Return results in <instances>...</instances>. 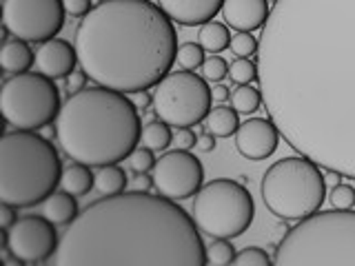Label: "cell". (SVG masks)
<instances>
[{
  "label": "cell",
  "mask_w": 355,
  "mask_h": 266,
  "mask_svg": "<svg viewBox=\"0 0 355 266\" xmlns=\"http://www.w3.org/2000/svg\"><path fill=\"white\" fill-rule=\"evenodd\" d=\"M258 85L288 147L355 180V0H275Z\"/></svg>",
  "instance_id": "6da1fadb"
},
{
  "label": "cell",
  "mask_w": 355,
  "mask_h": 266,
  "mask_svg": "<svg viewBox=\"0 0 355 266\" xmlns=\"http://www.w3.org/2000/svg\"><path fill=\"white\" fill-rule=\"evenodd\" d=\"M53 266H205L196 220L164 195L122 191L87 204L51 255Z\"/></svg>",
  "instance_id": "7a4b0ae2"
},
{
  "label": "cell",
  "mask_w": 355,
  "mask_h": 266,
  "mask_svg": "<svg viewBox=\"0 0 355 266\" xmlns=\"http://www.w3.org/2000/svg\"><path fill=\"white\" fill-rule=\"evenodd\" d=\"M73 47L92 82L140 94L171 73L178 33L151 0H103L80 20Z\"/></svg>",
  "instance_id": "3957f363"
},
{
  "label": "cell",
  "mask_w": 355,
  "mask_h": 266,
  "mask_svg": "<svg viewBox=\"0 0 355 266\" xmlns=\"http://www.w3.org/2000/svg\"><path fill=\"white\" fill-rule=\"evenodd\" d=\"M140 136L136 103L107 87H85L69 94L55 118V138L64 155L92 169L129 160Z\"/></svg>",
  "instance_id": "277c9868"
},
{
  "label": "cell",
  "mask_w": 355,
  "mask_h": 266,
  "mask_svg": "<svg viewBox=\"0 0 355 266\" xmlns=\"http://www.w3.org/2000/svg\"><path fill=\"white\" fill-rule=\"evenodd\" d=\"M62 162L53 144L36 131H7L0 140V202L29 209L55 193Z\"/></svg>",
  "instance_id": "5b68a950"
},
{
  "label": "cell",
  "mask_w": 355,
  "mask_h": 266,
  "mask_svg": "<svg viewBox=\"0 0 355 266\" xmlns=\"http://www.w3.org/2000/svg\"><path fill=\"white\" fill-rule=\"evenodd\" d=\"M277 266H355V211H315L284 233L273 255Z\"/></svg>",
  "instance_id": "8992f818"
},
{
  "label": "cell",
  "mask_w": 355,
  "mask_h": 266,
  "mask_svg": "<svg viewBox=\"0 0 355 266\" xmlns=\"http://www.w3.org/2000/svg\"><path fill=\"white\" fill-rule=\"evenodd\" d=\"M264 206L284 222H300L320 211L327 200L322 166L304 155L282 158L264 171L260 182Z\"/></svg>",
  "instance_id": "52a82bcc"
},
{
  "label": "cell",
  "mask_w": 355,
  "mask_h": 266,
  "mask_svg": "<svg viewBox=\"0 0 355 266\" xmlns=\"http://www.w3.org/2000/svg\"><path fill=\"white\" fill-rule=\"evenodd\" d=\"M191 213L198 229L207 236L233 240L251 227L255 204L242 182L211 180L196 193Z\"/></svg>",
  "instance_id": "ba28073f"
},
{
  "label": "cell",
  "mask_w": 355,
  "mask_h": 266,
  "mask_svg": "<svg viewBox=\"0 0 355 266\" xmlns=\"http://www.w3.org/2000/svg\"><path fill=\"white\" fill-rule=\"evenodd\" d=\"M0 109L9 127L38 131L58 118L60 91L51 78L42 73H14L0 89Z\"/></svg>",
  "instance_id": "9c48e42d"
},
{
  "label": "cell",
  "mask_w": 355,
  "mask_h": 266,
  "mask_svg": "<svg viewBox=\"0 0 355 266\" xmlns=\"http://www.w3.org/2000/svg\"><path fill=\"white\" fill-rule=\"evenodd\" d=\"M153 114L171 127H193L200 125L211 111V89L205 78L193 71H171L155 85L153 91Z\"/></svg>",
  "instance_id": "30bf717a"
},
{
  "label": "cell",
  "mask_w": 355,
  "mask_h": 266,
  "mask_svg": "<svg viewBox=\"0 0 355 266\" xmlns=\"http://www.w3.org/2000/svg\"><path fill=\"white\" fill-rule=\"evenodd\" d=\"M62 0H5V31L25 42H47L64 27Z\"/></svg>",
  "instance_id": "8fae6325"
},
{
  "label": "cell",
  "mask_w": 355,
  "mask_h": 266,
  "mask_svg": "<svg viewBox=\"0 0 355 266\" xmlns=\"http://www.w3.org/2000/svg\"><path fill=\"white\" fill-rule=\"evenodd\" d=\"M153 186L160 195L169 200H187L202 188L205 169L193 153L184 149L166 151L160 160H155L151 171Z\"/></svg>",
  "instance_id": "7c38bea8"
},
{
  "label": "cell",
  "mask_w": 355,
  "mask_h": 266,
  "mask_svg": "<svg viewBox=\"0 0 355 266\" xmlns=\"http://www.w3.org/2000/svg\"><path fill=\"white\" fill-rule=\"evenodd\" d=\"M58 244L60 240L55 233V224L44 215L18 218L7 229V251L11 258L22 264H42L51 260Z\"/></svg>",
  "instance_id": "4fadbf2b"
},
{
  "label": "cell",
  "mask_w": 355,
  "mask_h": 266,
  "mask_svg": "<svg viewBox=\"0 0 355 266\" xmlns=\"http://www.w3.org/2000/svg\"><path fill=\"white\" fill-rule=\"evenodd\" d=\"M277 142H280V129L271 118H251L240 122L236 131V149L249 160H266L277 149Z\"/></svg>",
  "instance_id": "5bb4252c"
},
{
  "label": "cell",
  "mask_w": 355,
  "mask_h": 266,
  "mask_svg": "<svg viewBox=\"0 0 355 266\" xmlns=\"http://www.w3.org/2000/svg\"><path fill=\"white\" fill-rule=\"evenodd\" d=\"M78 51L69 42L62 38H51L42 42V47L36 53V66L42 76L51 78V80H60L67 78L71 71H76Z\"/></svg>",
  "instance_id": "9a60e30c"
},
{
  "label": "cell",
  "mask_w": 355,
  "mask_h": 266,
  "mask_svg": "<svg viewBox=\"0 0 355 266\" xmlns=\"http://www.w3.org/2000/svg\"><path fill=\"white\" fill-rule=\"evenodd\" d=\"M158 5L178 25L196 27L214 20L222 11L225 0H158Z\"/></svg>",
  "instance_id": "2e32d148"
},
{
  "label": "cell",
  "mask_w": 355,
  "mask_h": 266,
  "mask_svg": "<svg viewBox=\"0 0 355 266\" xmlns=\"http://www.w3.org/2000/svg\"><path fill=\"white\" fill-rule=\"evenodd\" d=\"M271 16V7L266 0H225L222 18L236 31H255L266 25Z\"/></svg>",
  "instance_id": "e0dca14e"
},
{
  "label": "cell",
  "mask_w": 355,
  "mask_h": 266,
  "mask_svg": "<svg viewBox=\"0 0 355 266\" xmlns=\"http://www.w3.org/2000/svg\"><path fill=\"white\" fill-rule=\"evenodd\" d=\"M33 62H36V55L25 40H7L0 49V66L7 73H25Z\"/></svg>",
  "instance_id": "ac0fdd59"
},
{
  "label": "cell",
  "mask_w": 355,
  "mask_h": 266,
  "mask_svg": "<svg viewBox=\"0 0 355 266\" xmlns=\"http://www.w3.org/2000/svg\"><path fill=\"white\" fill-rule=\"evenodd\" d=\"M42 213L47 220H51L55 227H67L71 224L78 215V202H76V195L71 193H53L44 200V209Z\"/></svg>",
  "instance_id": "d6986e66"
},
{
  "label": "cell",
  "mask_w": 355,
  "mask_h": 266,
  "mask_svg": "<svg viewBox=\"0 0 355 266\" xmlns=\"http://www.w3.org/2000/svg\"><path fill=\"white\" fill-rule=\"evenodd\" d=\"M62 191L71 195H87L96 186V175L92 173V166H87L83 162H73L62 171L60 180Z\"/></svg>",
  "instance_id": "ffe728a7"
},
{
  "label": "cell",
  "mask_w": 355,
  "mask_h": 266,
  "mask_svg": "<svg viewBox=\"0 0 355 266\" xmlns=\"http://www.w3.org/2000/svg\"><path fill=\"white\" fill-rule=\"evenodd\" d=\"M207 131L214 133L216 138H231L236 136V131L240 127L238 111L231 107H214L209 111V116L205 118Z\"/></svg>",
  "instance_id": "44dd1931"
},
{
  "label": "cell",
  "mask_w": 355,
  "mask_h": 266,
  "mask_svg": "<svg viewBox=\"0 0 355 266\" xmlns=\"http://www.w3.org/2000/svg\"><path fill=\"white\" fill-rule=\"evenodd\" d=\"M127 173L118 164H107L96 173V188L100 195H116L127 188Z\"/></svg>",
  "instance_id": "7402d4cb"
},
{
  "label": "cell",
  "mask_w": 355,
  "mask_h": 266,
  "mask_svg": "<svg viewBox=\"0 0 355 266\" xmlns=\"http://www.w3.org/2000/svg\"><path fill=\"white\" fill-rule=\"evenodd\" d=\"M140 142H142V147H147L151 151H164L173 142L171 125H166V122H162L160 118L158 120H151L149 125L142 127Z\"/></svg>",
  "instance_id": "603a6c76"
},
{
  "label": "cell",
  "mask_w": 355,
  "mask_h": 266,
  "mask_svg": "<svg viewBox=\"0 0 355 266\" xmlns=\"http://www.w3.org/2000/svg\"><path fill=\"white\" fill-rule=\"evenodd\" d=\"M200 44H202L205 51H209V53L225 51L231 44L229 29L225 25H220V22H216V20L207 22V25H202V29H200Z\"/></svg>",
  "instance_id": "cb8c5ba5"
},
{
  "label": "cell",
  "mask_w": 355,
  "mask_h": 266,
  "mask_svg": "<svg viewBox=\"0 0 355 266\" xmlns=\"http://www.w3.org/2000/svg\"><path fill=\"white\" fill-rule=\"evenodd\" d=\"M262 103H264V100H262L260 87L255 89L251 85H238L231 91V105H233V109L238 111V114H247L249 116V114H253V111H258Z\"/></svg>",
  "instance_id": "d4e9b609"
},
{
  "label": "cell",
  "mask_w": 355,
  "mask_h": 266,
  "mask_svg": "<svg viewBox=\"0 0 355 266\" xmlns=\"http://www.w3.org/2000/svg\"><path fill=\"white\" fill-rule=\"evenodd\" d=\"M205 47L202 44H196V42H184L178 47V55H175V62L180 69L184 71H196L198 66L205 64Z\"/></svg>",
  "instance_id": "484cf974"
},
{
  "label": "cell",
  "mask_w": 355,
  "mask_h": 266,
  "mask_svg": "<svg viewBox=\"0 0 355 266\" xmlns=\"http://www.w3.org/2000/svg\"><path fill=\"white\" fill-rule=\"evenodd\" d=\"M233 258H236V249H233V244L225 238H214V242L207 247L209 264H216V266L233 264Z\"/></svg>",
  "instance_id": "4316f807"
},
{
  "label": "cell",
  "mask_w": 355,
  "mask_h": 266,
  "mask_svg": "<svg viewBox=\"0 0 355 266\" xmlns=\"http://www.w3.org/2000/svg\"><path fill=\"white\" fill-rule=\"evenodd\" d=\"M229 76L236 85H251L253 80H258V64L249 58H238L236 62H231Z\"/></svg>",
  "instance_id": "83f0119b"
},
{
  "label": "cell",
  "mask_w": 355,
  "mask_h": 266,
  "mask_svg": "<svg viewBox=\"0 0 355 266\" xmlns=\"http://www.w3.org/2000/svg\"><path fill=\"white\" fill-rule=\"evenodd\" d=\"M231 51L238 55V58H251L253 53H258V47L260 42L255 40V36H251V33L247 31H238L236 36L231 38Z\"/></svg>",
  "instance_id": "f1b7e54d"
},
{
  "label": "cell",
  "mask_w": 355,
  "mask_h": 266,
  "mask_svg": "<svg viewBox=\"0 0 355 266\" xmlns=\"http://www.w3.org/2000/svg\"><path fill=\"white\" fill-rule=\"evenodd\" d=\"M271 262L273 260L260 247H247L240 253H236V258H233L236 266H271Z\"/></svg>",
  "instance_id": "f546056e"
},
{
  "label": "cell",
  "mask_w": 355,
  "mask_h": 266,
  "mask_svg": "<svg viewBox=\"0 0 355 266\" xmlns=\"http://www.w3.org/2000/svg\"><path fill=\"white\" fill-rule=\"evenodd\" d=\"M202 76H205V80H209V82H222L229 76L227 60L220 58V55H211V58H207L205 64H202Z\"/></svg>",
  "instance_id": "4dcf8cb0"
},
{
  "label": "cell",
  "mask_w": 355,
  "mask_h": 266,
  "mask_svg": "<svg viewBox=\"0 0 355 266\" xmlns=\"http://www.w3.org/2000/svg\"><path fill=\"white\" fill-rule=\"evenodd\" d=\"M129 166L133 173H147V171H153L155 166V158H153V151L147 149V147H138L129 155Z\"/></svg>",
  "instance_id": "1f68e13d"
},
{
  "label": "cell",
  "mask_w": 355,
  "mask_h": 266,
  "mask_svg": "<svg viewBox=\"0 0 355 266\" xmlns=\"http://www.w3.org/2000/svg\"><path fill=\"white\" fill-rule=\"evenodd\" d=\"M333 209H353L355 206V188L351 184H336L329 195Z\"/></svg>",
  "instance_id": "d6a6232c"
},
{
  "label": "cell",
  "mask_w": 355,
  "mask_h": 266,
  "mask_svg": "<svg viewBox=\"0 0 355 266\" xmlns=\"http://www.w3.org/2000/svg\"><path fill=\"white\" fill-rule=\"evenodd\" d=\"M173 142L178 144V149H193L196 144H198V138H196V133L191 131V127H178L175 133H173Z\"/></svg>",
  "instance_id": "836d02e7"
},
{
  "label": "cell",
  "mask_w": 355,
  "mask_h": 266,
  "mask_svg": "<svg viewBox=\"0 0 355 266\" xmlns=\"http://www.w3.org/2000/svg\"><path fill=\"white\" fill-rule=\"evenodd\" d=\"M64 11L73 18H85L92 11V0H62Z\"/></svg>",
  "instance_id": "e575fe53"
},
{
  "label": "cell",
  "mask_w": 355,
  "mask_h": 266,
  "mask_svg": "<svg viewBox=\"0 0 355 266\" xmlns=\"http://www.w3.org/2000/svg\"><path fill=\"white\" fill-rule=\"evenodd\" d=\"M87 80H89V76L83 69L71 71L69 76H67V89H69V94H76V91H80V89H85Z\"/></svg>",
  "instance_id": "d590c367"
},
{
  "label": "cell",
  "mask_w": 355,
  "mask_h": 266,
  "mask_svg": "<svg viewBox=\"0 0 355 266\" xmlns=\"http://www.w3.org/2000/svg\"><path fill=\"white\" fill-rule=\"evenodd\" d=\"M196 149H200L202 153H211L216 149V136L211 131H207V133H200L198 136V144H196Z\"/></svg>",
  "instance_id": "8d00e7d4"
},
{
  "label": "cell",
  "mask_w": 355,
  "mask_h": 266,
  "mask_svg": "<svg viewBox=\"0 0 355 266\" xmlns=\"http://www.w3.org/2000/svg\"><path fill=\"white\" fill-rule=\"evenodd\" d=\"M16 220H18L16 218V206H9V204L0 206V229H9Z\"/></svg>",
  "instance_id": "74e56055"
},
{
  "label": "cell",
  "mask_w": 355,
  "mask_h": 266,
  "mask_svg": "<svg viewBox=\"0 0 355 266\" xmlns=\"http://www.w3.org/2000/svg\"><path fill=\"white\" fill-rule=\"evenodd\" d=\"M211 96H214L216 103H227V100L231 98V91H229V87L227 85H216L214 89H211Z\"/></svg>",
  "instance_id": "f35d334b"
},
{
  "label": "cell",
  "mask_w": 355,
  "mask_h": 266,
  "mask_svg": "<svg viewBox=\"0 0 355 266\" xmlns=\"http://www.w3.org/2000/svg\"><path fill=\"white\" fill-rule=\"evenodd\" d=\"M151 186H153V177H147L144 173H138V177H136V188H138V191H149Z\"/></svg>",
  "instance_id": "ab89813d"
},
{
  "label": "cell",
  "mask_w": 355,
  "mask_h": 266,
  "mask_svg": "<svg viewBox=\"0 0 355 266\" xmlns=\"http://www.w3.org/2000/svg\"><path fill=\"white\" fill-rule=\"evenodd\" d=\"M136 96H138L136 107H140V109H144L149 103H153V98H149V96H147V91H140V94H136Z\"/></svg>",
  "instance_id": "60d3db41"
}]
</instances>
